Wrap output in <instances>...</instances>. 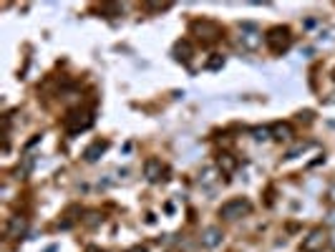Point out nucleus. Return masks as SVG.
I'll use <instances>...</instances> for the list:
<instances>
[{
	"instance_id": "nucleus-5",
	"label": "nucleus",
	"mask_w": 335,
	"mask_h": 252,
	"mask_svg": "<svg viewBox=\"0 0 335 252\" xmlns=\"http://www.w3.org/2000/svg\"><path fill=\"white\" fill-rule=\"evenodd\" d=\"M192 33H197V38H202L204 43H214L222 31H219V26L212 23V20H194L192 23Z\"/></svg>"
},
{
	"instance_id": "nucleus-1",
	"label": "nucleus",
	"mask_w": 335,
	"mask_h": 252,
	"mask_svg": "<svg viewBox=\"0 0 335 252\" xmlns=\"http://www.w3.org/2000/svg\"><path fill=\"white\" fill-rule=\"evenodd\" d=\"M265 43H267V48L273 51L275 56H282L290 48V43H292V33L285 26H275V28H270L265 33Z\"/></svg>"
},
{
	"instance_id": "nucleus-6",
	"label": "nucleus",
	"mask_w": 335,
	"mask_h": 252,
	"mask_svg": "<svg viewBox=\"0 0 335 252\" xmlns=\"http://www.w3.org/2000/svg\"><path fill=\"white\" fill-rule=\"evenodd\" d=\"M260 43H262V33H257L252 26L244 23L242 33H240V46H242V51H257Z\"/></svg>"
},
{
	"instance_id": "nucleus-12",
	"label": "nucleus",
	"mask_w": 335,
	"mask_h": 252,
	"mask_svg": "<svg viewBox=\"0 0 335 252\" xmlns=\"http://www.w3.org/2000/svg\"><path fill=\"white\" fill-rule=\"evenodd\" d=\"M217 166H219L224 174H232V172L237 169V159L232 157V154H219V159H217Z\"/></svg>"
},
{
	"instance_id": "nucleus-19",
	"label": "nucleus",
	"mask_w": 335,
	"mask_h": 252,
	"mask_svg": "<svg viewBox=\"0 0 335 252\" xmlns=\"http://www.w3.org/2000/svg\"><path fill=\"white\" fill-rule=\"evenodd\" d=\"M129 252H146V247H134V250H129Z\"/></svg>"
},
{
	"instance_id": "nucleus-2",
	"label": "nucleus",
	"mask_w": 335,
	"mask_h": 252,
	"mask_svg": "<svg viewBox=\"0 0 335 252\" xmlns=\"http://www.w3.org/2000/svg\"><path fill=\"white\" fill-rule=\"evenodd\" d=\"M249 212H252V202L247 197H235V199H229V202H224L219 207V217L222 220H240V217L249 215Z\"/></svg>"
},
{
	"instance_id": "nucleus-3",
	"label": "nucleus",
	"mask_w": 335,
	"mask_h": 252,
	"mask_svg": "<svg viewBox=\"0 0 335 252\" xmlns=\"http://www.w3.org/2000/svg\"><path fill=\"white\" fill-rule=\"evenodd\" d=\"M63 126L68 129V134H81L93 126V114L91 111H71L63 119Z\"/></svg>"
},
{
	"instance_id": "nucleus-23",
	"label": "nucleus",
	"mask_w": 335,
	"mask_h": 252,
	"mask_svg": "<svg viewBox=\"0 0 335 252\" xmlns=\"http://www.w3.org/2000/svg\"><path fill=\"white\" fill-rule=\"evenodd\" d=\"M333 78H335V73H333Z\"/></svg>"
},
{
	"instance_id": "nucleus-21",
	"label": "nucleus",
	"mask_w": 335,
	"mask_h": 252,
	"mask_svg": "<svg viewBox=\"0 0 335 252\" xmlns=\"http://www.w3.org/2000/svg\"><path fill=\"white\" fill-rule=\"evenodd\" d=\"M86 252H103V250H98V247H89Z\"/></svg>"
},
{
	"instance_id": "nucleus-11",
	"label": "nucleus",
	"mask_w": 335,
	"mask_h": 252,
	"mask_svg": "<svg viewBox=\"0 0 335 252\" xmlns=\"http://www.w3.org/2000/svg\"><path fill=\"white\" fill-rule=\"evenodd\" d=\"M270 134H273V139H277V141H290V139H292V126L275 124L273 129H270Z\"/></svg>"
},
{
	"instance_id": "nucleus-15",
	"label": "nucleus",
	"mask_w": 335,
	"mask_h": 252,
	"mask_svg": "<svg viewBox=\"0 0 335 252\" xmlns=\"http://www.w3.org/2000/svg\"><path fill=\"white\" fill-rule=\"evenodd\" d=\"M199 182L212 184V182H214V169H204V172H202V177H199Z\"/></svg>"
},
{
	"instance_id": "nucleus-4",
	"label": "nucleus",
	"mask_w": 335,
	"mask_h": 252,
	"mask_svg": "<svg viewBox=\"0 0 335 252\" xmlns=\"http://www.w3.org/2000/svg\"><path fill=\"white\" fill-rule=\"evenodd\" d=\"M328 242H330L328 232H325L323 227H315V229H310V232H307V237H303L300 250H303V252H323L325 247H328Z\"/></svg>"
},
{
	"instance_id": "nucleus-9",
	"label": "nucleus",
	"mask_w": 335,
	"mask_h": 252,
	"mask_svg": "<svg viewBox=\"0 0 335 252\" xmlns=\"http://www.w3.org/2000/svg\"><path fill=\"white\" fill-rule=\"evenodd\" d=\"M144 174H146V179L152 182V184H156V182H161L164 177V166H161V161L159 159H149L146 164H144Z\"/></svg>"
},
{
	"instance_id": "nucleus-22",
	"label": "nucleus",
	"mask_w": 335,
	"mask_h": 252,
	"mask_svg": "<svg viewBox=\"0 0 335 252\" xmlns=\"http://www.w3.org/2000/svg\"><path fill=\"white\" fill-rule=\"evenodd\" d=\"M330 245H333V250H335V235H333V240H330Z\"/></svg>"
},
{
	"instance_id": "nucleus-20",
	"label": "nucleus",
	"mask_w": 335,
	"mask_h": 252,
	"mask_svg": "<svg viewBox=\"0 0 335 252\" xmlns=\"http://www.w3.org/2000/svg\"><path fill=\"white\" fill-rule=\"evenodd\" d=\"M328 222H330V224H335V212H330V217H328Z\"/></svg>"
},
{
	"instance_id": "nucleus-7",
	"label": "nucleus",
	"mask_w": 335,
	"mask_h": 252,
	"mask_svg": "<svg viewBox=\"0 0 335 252\" xmlns=\"http://www.w3.org/2000/svg\"><path fill=\"white\" fill-rule=\"evenodd\" d=\"M26 229H28V220L23 215H15V217H10L8 227H5V237L8 240H18V237L26 235Z\"/></svg>"
},
{
	"instance_id": "nucleus-8",
	"label": "nucleus",
	"mask_w": 335,
	"mask_h": 252,
	"mask_svg": "<svg viewBox=\"0 0 335 252\" xmlns=\"http://www.w3.org/2000/svg\"><path fill=\"white\" fill-rule=\"evenodd\" d=\"M222 229L219 227H207L204 229V235H202V245L207 247V250H214V247H219L222 245Z\"/></svg>"
},
{
	"instance_id": "nucleus-13",
	"label": "nucleus",
	"mask_w": 335,
	"mask_h": 252,
	"mask_svg": "<svg viewBox=\"0 0 335 252\" xmlns=\"http://www.w3.org/2000/svg\"><path fill=\"white\" fill-rule=\"evenodd\" d=\"M174 53H177V61H189L192 58V46H189V40H179L177 46H174Z\"/></svg>"
},
{
	"instance_id": "nucleus-16",
	"label": "nucleus",
	"mask_w": 335,
	"mask_h": 252,
	"mask_svg": "<svg viewBox=\"0 0 335 252\" xmlns=\"http://www.w3.org/2000/svg\"><path fill=\"white\" fill-rule=\"evenodd\" d=\"M222 66H224V58H222V56H214L212 61L207 63V68H210V71H217V68H222Z\"/></svg>"
},
{
	"instance_id": "nucleus-10",
	"label": "nucleus",
	"mask_w": 335,
	"mask_h": 252,
	"mask_svg": "<svg viewBox=\"0 0 335 252\" xmlns=\"http://www.w3.org/2000/svg\"><path fill=\"white\" fill-rule=\"evenodd\" d=\"M106 149H109V141H93L91 146H89V149L83 152V159H86V161L91 164V161H96V159L101 157V154H103Z\"/></svg>"
},
{
	"instance_id": "nucleus-17",
	"label": "nucleus",
	"mask_w": 335,
	"mask_h": 252,
	"mask_svg": "<svg viewBox=\"0 0 335 252\" xmlns=\"http://www.w3.org/2000/svg\"><path fill=\"white\" fill-rule=\"evenodd\" d=\"M305 146H307V144H298V146H295V149H290V152H287V159H292V157H298V154H300V152H303Z\"/></svg>"
},
{
	"instance_id": "nucleus-18",
	"label": "nucleus",
	"mask_w": 335,
	"mask_h": 252,
	"mask_svg": "<svg viewBox=\"0 0 335 252\" xmlns=\"http://www.w3.org/2000/svg\"><path fill=\"white\" fill-rule=\"evenodd\" d=\"M96 222H98V215H96V212H91V215H89V220H86V224H89V227H93Z\"/></svg>"
},
{
	"instance_id": "nucleus-14",
	"label": "nucleus",
	"mask_w": 335,
	"mask_h": 252,
	"mask_svg": "<svg viewBox=\"0 0 335 252\" xmlns=\"http://www.w3.org/2000/svg\"><path fill=\"white\" fill-rule=\"evenodd\" d=\"M252 136H255L257 141H267V139H270V129H265V126H257V129H252Z\"/></svg>"
}]
</instances>
